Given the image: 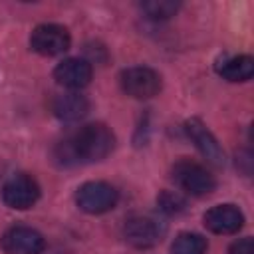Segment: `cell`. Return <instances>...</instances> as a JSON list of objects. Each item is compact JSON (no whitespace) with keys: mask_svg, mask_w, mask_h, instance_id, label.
I'll return each instance as SVG.
<instances>
[{"mask_svg":"<svg viewBox=\"0 0 254 254\" xmlns=\"http://www.w3.org/2000/svg\"><path fill=\"white\" fill-rule=\"evenodd\" d=\"M228 254H254V242L250 236H244V238H238L230 244L228 248Z\"/></svg>","mask_w":254,"mask_h":254,"instance_id":"e0dca14e","label":"cell"},{"mask_svg":"<svg viewBox=\"0 0 254 254\" xmlns=\"http://www.w3.org/2000/svg\"><path fill=\"white\" fill-rule=\"evenodd\" d=\"M71 46V36L65 26L60 24H40L30 34V48L46 58L60 56Z\"/></svg>","mask_w":254,"mask_h":254,"instance_id":"8992f818","label":"cell"},{"mask_svg":"<svg viewBox=\"0 0 254 254\" xmlns=\"http://www.w3.org/2000/svg\"><path fill=\"white\" fill-rule=\"evenodd\" d=\"M179 2L173 0H149V2H141V10L151 18V20H167L171 16L177 14L179 10Z\"/></svg>","mask_w":254,"mask_h":254,"instance_id":"9a60e30c","label":"cell"},{"mask_svg":"<svg viewBox=\"0 0 254 254\" xmlns=\"http://www.w3.org/2000/svg\"><path fill=\"white\" fill-rule=\"evenodd\" d=\"M52 111L62 121H79L89 111V99L81 95L79 91H67L62 95H56L52 101Z\"/></svg>","mask_w":254,"mask_h":254,"instance_id":"7c38bea8","label":"cell"},{"mask_svg":"<svg viewBox=\"0 0 254 254\" xmlns=\"http://www.w3.org/2000/svg\"><path fill=\"white\" fill-rule=\"evenodd\" d=\"M0 246L6 254H42L46 248V238L32 226H10L2 238Z\"/></svg>","mask_w":254,"mask_h":254,"instance_id":"ba28073f","label":"cell"},{"mask_svg":"<svg viewBox=\"0 0 254 254\" xmlns=\"http://www.w3.org/2000/svg\"><path fill=\"white\" fill-rule=\"evenodd\" d=\"M119 85L123 93H127L133 99H151L161 91L163 81L159 71H155L153 67L135 65L119 73Z\"/></svg>","mask_w":254,"mask_h":254,"instance_id":"277c9868","label":"cell"},{"mask_svg":"<svg viewBox=\"0 0 254 254\" xmlns=\"http://www.w3.org/2000/svg\"><path fill=\"white\" fill-rule=\"evenodd\" d=\"M204 226L214 234H234L244 224V214L236 204H216L202 216Z\"/></svg>","mask_w":254,"mask_h":254,"instance_id":"8fae6325","label":"cell"},{"mask_svg":"<svg viewBox=\"0 0 254 254\" xmlns=\"http://www.w3.org/2000/svg\"><path fill=\"white\" fill-rule=\"evenodd\" d=\"M123 236L125 240L135 246V248H153L155 244H159L165 236V224L159 222L153 216H143V214H135L129 216L123 224Z\"/></svg>","mask_w":254,"mask_h":254,"instance_id":"52a82bcc","label":"cell"},{"mask_svg":"<svg viewBox=\"0 0 254 254\" xmlns=\"http://www.w3.org/2000/svg\"><path fill=\"white\" fill-rule=\"evenodd\" d=\"M171 177L175 181V185L190 194V196H206L214 190L216 187V179L214 175L200 163L190 161V159H181L173 165Z\"/></svg>","mask_w":254,"mask_h":254,"instance_id":"7a4b0ae2","label":"cell"},{"mask_svg":"<svg viewBox=\"0 0 254 254\" xmlns=\"http://www.w3.org/2000/svg\"><path fill=\"white\" fill-rule=\"evenodd\" d=\"M0 194L6 206L14 210H28L40 198V185L32 175L18 173L4 183Z\"/></svg>","mask_w":254,"mask_h":254,"instance_id":"5b68a950","label":"cell"},{"mask_svg":"<svg viewBox=\"0 0 254 254\" xmlns=\"http://www.w3.org/2000/svg\"><path fill=\"white\" fill-rule=\"evenodd\" d=\"M214 71L226 81H248L254 73V60L248 54L224 56L214 64Z\"/></svg>","mask_w":254,"mask_h":254,"instance_id":"4fadbf2b","label":"cell"},{"mask_svg":"<svg viewBox=\"0 0 254 254\" xmlns=\"http://www.w3.org/2000/svg\"><path fill=\"white\" fill-rule=\"evenodd\" d=\"M115 147V135L113 131L103 123H87L81 129H77L69 139H65L60 145V157L65 163H77V161H101L105 159Z\"/></svg>","mask_w":254,"mask_h":254,"instance_id":"6da1fadb","label":"cell"},{"mask_svg":"<svg viewBox=\"0 0 254 254\" xmlns=\"http://www.w3.org/2000/svg\"><path fill=\"white\" fill-rule=\"evenodd\" d=\"M119 192L105 181H87L75 190V204L87 214H103L115 208Z\"/></svg>","mask_w":254,"mask_h":254,"instance_id":"3957f363","label":"cell"},{"mask_svg":"<svg viewBox=\"0 0 254 254\" xmlns=\"http://www.w3.org/2000/svg\"><path fill=\"white\" fill-rule=\"evenodd\" d=\"M157 204L165 214H181L185 210V206H187L185 198L177 190H163L157 196Z\"/></svg>","mask_w":254,"mask_h":254,"instance_id":"2e32d148","label":"cell"},{"mask_svg":"<svg viewBox=\"0 0 254 254\" xmlns=\"http://www.w3.org/2000/svg\"><path fill=\"white\" fill-rule=\"evenodd\" d=\"M206 250L208 242L198 232H181L171 244V254H206Z\"/></svg>","mask_w":254,"mask_h":254,"instance_id":"5bb4252c","label":"cell"},{"mask_svg":"<svg viewBox=\"0 0 254 254\" xmlns=\"http://www.w3.org/2000/svg\"><path fill=\"white\" fill-rule=\"evenodd\" d=\"M91 75H93L91 62L83 58H67L60 62L54 69V79L62 87H67L69 91H77L85 87L91 81Z\"/></svg>","mask_w":254,"mask_h":254,"instance_id":"30bf717a","label":"cell"},{"mask_svg":"<svg viewBox=\"0 0 254 254\" xmlns=\"http://www.w3.org/2000/svg\"><path fill=\"white\" fill-rule=\"evenodd\" d=\"M185 133L187 137L194 143V147L198 149V153L214 167H222L224 165V151L220 147V143L216 141V137L210 133V129L196 117L185 121Z\"/></svg>","mask_w":254,"mask_h":254,"instance_id":"9c48e42d","label":"cell"}]
</instances>
